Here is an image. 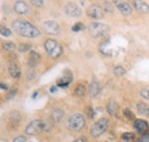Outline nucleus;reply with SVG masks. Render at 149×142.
<instances>
[{"label":"nucleus","mask_w":149,"mask_h":142,"mask_svg":"<svg viewBox=\"0 0 149 142\" xmlns=\"http://www.w3.org/2000/svg\"><path fill=\"white\" fill-rule=\"evenodd\" d=\"M12 28H13L14 32H16L17 35L23 37V38L35 39V38H38L40 36V30L35 24H32L29 21L22 19V18L13 21Z\"/></svg>","instance_id":"nucleus-1"},{"label":"nucleus","mask_w":149,"mask_h":142,"mask_svg":"<svg viewBox=\"0 0 149 142\" xmlns=\"http://www.w3.org/2000/svg\"><path fill=\"white\" fill-rule=\"evenodd\" d=\"M35 77H36V73H35V71L33 70H29L28 71V73H26V79L30 81V80H32V79H35Z\"/></svg>","instance_id":"nucleus-34"},{"label":"nucleus","mask_w":149,"mask_h":142,"mask_svg":"<svg viewBox=\"0 0 149 142\" xmlns=\"http://www.w3.org/2000/svg\"><path fill=\"white\" fill-rule=\"evenodd\" d=\"M138 142H149V133L142 134V136L138 140Z\"/></svg>","instance_id":"nucleus-35"},{"label":"nucleus","mask_w":149,"mask_h":142,"mask_svg":"<svg viewBox=\"0 0 149 142\" xmlns=\"http://www.w3.org/2000/svg\"><path fill=\"white\" fill-rule=\"evenodd\" d=\"M86 15L93 21H99V19H102L106 16V10L102 6H100L97 3H93L90 7H87Z\"/></svg>","instance_id":"nucleus-7"},{"label":"nucleus","mask_w":149,"mask_h":142,"mask_svg":"<svg viewBox=\"0 0 149 142\" xmlns=\"http://www.w3.org/2000/svg\"><path fill=\"white\" fill-rule=\"evenodd\" d=\"M106 110H107V112H108L110 116L115 117V116H117V115H118L119 106H118V103H117L115 100H110V101L108 102L107 106H106Z\"/></svg>","instance_id":"nucleus-18"},{"label":"nucleus","mask_w":149,"mask_h":142,"mask_svg":"<svg viewBox=\"0 0 149 142\" xmlns=\"http://www.w3.org/2000/svg\"><path fill=\"white\" fill-rule=\"evenodd\" d=\"M134 139V134L133 133H131V132H126V133H124V134H122V140L123 141H132Z\"/></svg>","instance_id":"nucleus-25"},{"label":"nucleus","mask_w":149,"mask_h":142,"mask_svg":"<svg viewBox=\"0 0 149 142\" xmlns=\"http://www.w3.org/2000/svg\"><path fill=\"white\" fill-rule=\"evenodd\" d=\"M100 92H101V86H100V83H99V80L94 79L93 81L90 84V88H88L90 96H91L92 99H94V97H96V96L100 94Z\"/></svg>","instance_id":"nucleus-16"},{"label":"nucleus","mask_w":149,"mask_h":142,"mask_svg":"<svg viewBox=\"0 0 149 142\" xmlns=\"http://www.w3.org/2000/svg\"><path fill=\"white\" fill-rule=\"evenodd\" d=\"M74 142H86L85 138H79V139H76Z\"/></svg>","instance_id":"nucleus-38"},{"label":"nucleus","mask_w":149,"mask_h":142,"mask_svg":"<svg viewBox=\"0 0 149 142\" xmlns=\"http://www.w3.org/2000/svg\"><path fill=\"white\" fill-rule=\"evenodd\" d=\"M45 1L46 0H30V2L36 7H42L45 5Z\"/></svg>","instance_id":"nucleus-31"},{"label":"nucleus","mask_w":149,"mask_h":142,"mask_svg":"<svg viewBox=\"0 0 149 142\" xmlns=\"http://www.w3.org/2000/svg\"><path fill=\"white\" fill-rule=\"evenodd\" d=\"M19 51L22 53L29 52V51H31V45L30 44H21L19 46Z\"/></svg>","instance_id":"nucleus-27"},{"label":"nucleus","mask_w":149,"mask_h":142,"mask_svg":"<svg viewBox=\"0 0 149 142\" xmlns=\"http://www.w3.org/2000/svg\"><path fill=\"white\" fill-rule=\"evenodd\" d=\"M113 74L116 76V77H122V76H124V74H126V69L125 68H123L122 65H117V67H115L113 68Z\"/></svg>","instance_id":"nucleus-22"},{"label":"nucleus","mask_w":149,"mask_h":142,"mask_svg":"<svg viewBox=\"0 0 149 142\" xmlns=\"http://www.w3.org/2000/svg\"><path fill=\"white\" fill-rule=\"evenodd\" d=\"M13 142H26V138L24 136V135H19L17 138H15Z\"/></svg>","instance_id":"nucleus-36"},{"label":"nucleus","mask_w":149,"mask_h":142,"mask_svg":"<svg viewBox=\"0 0 149 142\" xmlns=\"http://www.w3.org/2000/svg\"><path fill=\"white\" fill-rule=\"evenodd\" d=\"M0 88L3 89V90H7V89H8V86H7L6 84H2V83H0Z\"/></svg>","instance_id":"nucleus-37"},{"label":"nucleus","mask_w":149,"mask_h":142,"mask_svg":"<svg viewBox=\"0 0 149 142\" xmlns=\"http://www.w3.org/2000/svg\"><path fill=\"white\" fill-rule=\"evenodd\" d=\"M64 13L69 16V17L72 18H78L81 16L83 12H81V8L74 3V2H67L64 5Z\"/></svg>","instance_id":"nucleus-10"},{"label":"nucleus","mask_w":149,"mask_h":142,"mask_svg":"<svg viewBox=\"0 0 149 142\" xmlns=\"http://www.w3.org/2000/svg\"><path fill=\"white\" fill-rule=\"evenodd\" d=\"M72 79H74L72 72L69 70H65L63 72V74L56 80V86L57 87H61V88H67L72 83Z\"/></svg>","instance_id":"nucleus-11"},{"label":"nucleus","mask_w":149,"mask_h":142,"mask_svg":"<svg viewBox=\"0 0 149 142\" xmlns=\"http://www.w3.org/2000/svg\"><path fill=\"white\" fill-rule=\"evenodd\" d=\"M140 95L141 97H143L145 100H149V87H143V88L140 90Z\"/></svg>","instance_id":"nucleus-29"},{"label":"nucleus","mask_w":149,"mask_h":142,"mask_svg":"<svg viewBox=\"0 0 149 142\" xmlns=\"http://www.w3.org/2000/svg\"><path fill=\"white\" fill-rule=\"evenodd\" d=\"M123 113H124V116L129 119V120H135V115H134V112H132L130 109H124L123 110Z\"/></svg>","instance_id":"nucleus-24"},{"label":"nucleus","mask_w":149,"mask_h":142,"mask_svg":"<svg viewBox=\"0 0 149 142\" xmlns=\"http://www.w3.org/2000/svg\"><path fill=\"white\" fill-rule=\"evenodd\" d=\"M2 48H3L5 51H7V52H13V51H15L16 46H15V44H14V42L6 41V42H3V44H2Z\"/></svg>","instance_id":"nucleus-23"},{"label":"nucleus","mask_w":149,"mask_h":142,"mask_svg":"<svg viewBox=\"0 0 149 142\" xmlns=\"http://www.w3.org/2000/svg\"><path fill=\"white\" fill-rule=\"evenodd\" d=\"M39 61H40V55L37 52H35V51H31L30 52V56H29V60H28V65L30 68H35L38 63H39Z\"/></svg>","instance_id":"nucleus-19"},{"label":"nucleus","mask_w":149,"mask_h":142,"mask_svg":"<svg viewBox=\"0 0 149 142\" xmlns=\"http://www.w3.org/2000/svg\"><path fill=\"white\" fill-rule=\"evenodd\" d=\"M56 89H57V86H52L51 87V93H55Z\"/></svg>","instance_id":"nucleus-39"},{"label":"nucleus","mask_w":149,"mask_h":142,"mask_svg":"<svg viewBox=\"0 0 149 142\" xmlns=\"http://www.w3.org/2000/svg\"><path fill=\"white\" fill-rule=\"evenodd\" d=\"M136 110L142 116H149V106L143 101H141L136 104Z\"/></svg>","instance_id":"nucleus-21"},{"label":"nucleus","mask_w":149,"mask_h":142,"mask_svg":"<svg viewBox=\"0 0 149 142\" xmlns=\"http://www.w3.org/2000/svg\"><path fill=\"white\" fill-rule=\"evenodd\" d=\"M8 72L10 74V77L17 79L21 77V69H19V65L17 64V62L13 61V62H9L8 64Z\"/></svg>","instance_id":"nucleus-14"},{"label":"nucleus","mask_w":149,"mask_h":142,"mask_svg":"<svg viewBox=\"0 0 149 142\" xmlns=\"http://www.w3.org/2000/svg\"><path fill=\"white\" fill-rule=\"evenodd\" d=\"M63 117H64V111L62 109H60V108H56V109H54L52 111V115H51V118L52 119L51 120L53 123H55V124H60L62 122Z\"/></svg>","instance_id":"nucleus-17"},{"label":"nucleus","mask_w":149,"mask_h":142,"mask_svg":"<svg viewBox=\"0 0 149 142\" xmlns=\"http://www.w3.org/2000/svg\"><path fill=\"white\" fill-rule=\"evenodd\" d=\"M133 8L140 13V14H148L149 13V3H147L143 0H132L131 1Z\"/></svg>","instance_id":"nucleus-13"},{"label":"nucleus","mask_w":149,"mask_h":142,"mask_svg":"<svg viewBox=\"0 0 149 142\" xmlns=\"http://www.w3.org/2000/svg\"><path fill=\"white\" fill-rule=\"evenodd\" d=\"M41 28L42 30L49 36H57L61 32V26L60 24L55 22V21H52V19H46L41 23Z\"/></svg>","instance_id":"nucleus-9"},{"label":"nucleus","mask_w":149,"mask_h":142,"mask_svg":"<svg viewBox=\"0 0 149 142\" xmlns=\"http://www.w3.org/2000/svg\"><path fill=\"white\" fill-rule=\"evenodd\" d=\"M109 32V26L100 23V22H92L88 25V33L91 35V37H93L95 39L97 38H102Z\"/></svg>","instance_id":"nucleus-5"},{"label":"nucleus","mask_w":149,"mask_h":142,"mask_svg":"<svg viewBox=\"0 0 149 142\" xmlns=\"http://www.w3.org/2000/svg\"><path fill=\"white\" fill-rule=\"evenodd\" d=\"M44 47H45L46 53L48 54V56L52 57V58H58L63 53L62 46L56 41L55 39H52V38L45 40Z\"/></svg>","instance_id":"nucleus-3"},{"label":"nucleus","mask_w":149,"mask_h":142,"mask_svg":"<svg viewBox=\"0 0 149 142\" xmlns=\"http://www.w3.org/2000/svg\"><path fill=\"white\" fill-rule=\"evenodd\" d=\"M112 3L118 9V12L124 16H129L133 13L134 8H133L132 3L127 0H112Z\"/></svg>","instance_id":"nucleus-8"},{"label":"nucleus","mask_w":149,"mask_h":142,"mask_svg":"<svg viewBox=\"0 0 149 142\" xmlns=\"http://www.w3.org/2000/svg\"><path fill=\"white\" fill-rule=\"evenodd\" d=\"M106 13H112L113 12V3L110 2H104V6H103Z\"/></svg>","instance_id":"nucleus-30"},{"label":"nucleus","mask_w":149,"mask_h":142,"mask_svg":"<svg viewBox=\"0 0 149 142\" xmlns=\"http://www.w3.org/2000/svg\"><path fill=\"white\" fill-rule=\"evenodd\" d=\"M108 125H109V119L106 118V117H102L100 118L97 122H95L90 131V134L92 138H99L101 136L108 128Z\"/></svg>","instance_id":"nucleus-6"},{"label":"nucleus","mask_w":149,"mask_h":142,"mask_svg":"<svg viewBox=\"0 0 149 142\" xmlns=\"http://www.w3.org/2000/svg\"><path fill=\"white\" fill-rule=\"evenodd\" d=\"M67 125H68V127H69L71 131L79 132V131H81V129L85 127V125H86V119H85L84 115L77 112V113L71 115V116L68 118Z\"/></svg>","instance_id":"nucleus-4"},{"label":"nucleus","mask_w":149,"mask_h":142,"mask_svg":"<svg viewBox=\"0 0 149 142\" xmlns=\"http://www.w3.org/2000/svg\"><path fill=\"white\" fill-rule=\"evenodd\" d=\"M84 28H85V25L81 23V22H77L76 24H74V26H72V31L74 32H79V31H81V30H84Z\"/></svg>","instance_id":"nucleus-26"},{"label":"nucleus","mask_w":149,"mask_h":142,"mask_svg":"<svg viewBox=\"0 0 149 142\" xmlns=\"http://www.w3.org/2000/svg\"><path fill=\"white\" fill-rule=\"evenodd\" d=\"M86 112H87V115H88V117H90L91 119H93L94 117H95V111L93 110V108H92V106H87Z\"/></svg>","instance_id":"nucleus-33"},{"label":"nucleus","mask_w":149,"mask_h":142,"mask_svg":"<svg viewBox=\"0 0 149 142\" xmlns=\"http://www.w3.org/2000/svg\"><path fill=\"white\" fill-rule=\"evenodd\" d=\"M102 1H106V0H102Z\"/></svg>","instance_id":"nucleus-40"},{"label":"nucleus","mask_w":149,"mask_h":142,"mask_svg":"<svg viewBox=\"0 0 149 142\" xmlns=\"http://www.w3.org/2000/svg\"><path fill=\"white\" fill-rule=\"evenodd\" d=\"M16 93H17V89H16V88L10 89V90L8 92V94H7V96H6V99H7V100H12L13 97H15V95H16Z\"/></svg>","instance_id":"nucleus-32"},{"label":"nucleus","mask_w":149,"mask_h":142,"mask_svg":"<svg viewBox=\"0 0 149 142\" xmlns=\"http://www.w3.org/2000/svg\"><path fill=\"white\" fill-rule=\"evenodd\" d=\"M86 92H87V87H86V85H85L84 83H79V84H77L74 89V94L76 95V96H78V97H83V96H85Z\"/></svg>","instance_id":"nucleus-20"},{"label":"nucleus","mask_w":149,"mask_h":142,"mask_svg":"<svg viewBox=\"0 0 149 142\" xmlns=\"http://www.w3.org/2000/svg\"><path fill=\"white\" fill-rule=\"evenodd\" d=\"M52 128V125L49 122L42 120V119H35L31 123H29L25 127V134L26 135H37L42 132H47Z\"/></svg>","instance_id":"nucleus-2"},{"label":"nucleus","mask_w":149,"mask_h":142,"mask_svg":"<svg viewBox=\"0 0 149 142\" xmlns=\"http://www.w3.org/2000/svg\"><path fill=\"white\" fill-rule=\"evenodd\" d=\"M0 35L2 36V37H10L12 31L8 28H6V26H0Z\"/></svg>","instance_id":"nucleus-28"},{"label":"nucleus","mask_w":149,"mask_h":142,"mask_svg":"<svg viewBox=\"0 0 149 142\" xmlns=\"http://www.w3.org/2000/svg\"><path fill=\"white\" fill-rule=\"evenodd\" d=\"M14 12L19 16H25L30 14L31 9H30V6L24 0H16L14 3Z\"/></svg>","instance_id":"nucleus-12"},{"label":"nucleus","mask_w":149,"mask_h":142,"mask_svg":"<svg viewBox=\"0 0 149 142\" xmlns=\"http://www.w3.org/2000/svg\"><path fill=\"white\" fill-rule=\"evenodd\" d=\"M134 128L136 129V132H139L140 134H145L147 133L149 128V125L146 120L143 119H135L134 120Z\"/></svg>","instance_id":"nucleus-15"}]
</instances>
